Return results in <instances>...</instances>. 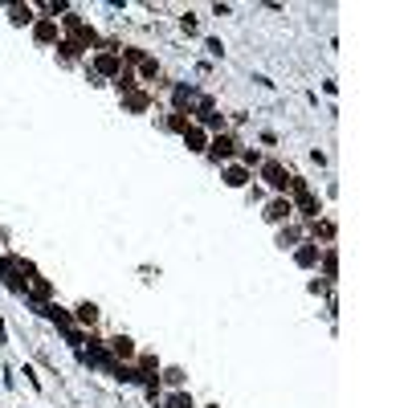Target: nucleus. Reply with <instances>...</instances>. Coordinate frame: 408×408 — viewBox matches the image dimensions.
<instances>
[{
	"instance_id": "nucleus-1",
	"label": "nucleus",
	"mask_w": 408,
	"mask_h": 408,
	"mask_svg": "<svg viewBox=\"0 0 408 408\" xmlns=\"http://www.w3.org/2000/svg\"><path fill=\"white\" fill-rule=\"evenodd\" d=\"M237 151H241V139H237V135H229V131H220V135L209 139V151H204V155H209L213 164L225 168V164H233V155H237Z\"/></svg>"
},
{
	"instance_id": "nucleus-2",
	"label": "nucleus",
	"mask_w": 408,
	"mask_h": 408,
	"mask_svg": "<svg viewBox=\"0 0 408 408\" xmlns=\"http://www.w3.org/2000/svg\"><path fill=\"white\" fill-rule=\"evenodd\" d=\"M262 180L278 196H290V188H294V176H290V171L278 164V160H262Z\"/></svg>"
},
{
	"instance_id": "nucleus-3",
	"label": "nucleus",
	"mask_w": 408,
	"mask_h": 408,
	"mask_svg": "<svg viewBox=\"0 0 408 408\" xmlns=\"http://www.w3.org/2000/svg\"><path fill=\"white\" fill-rule=\"evenodd\" d=\"M262 220L265 225H286V220H294V204H290V196H274V200H265L262 209Z\"/></svg>"
},
{
	"instance_id": "nucleus-4",
	"label": "nucleus",
	"mask_w": 408,
	"mask_h": 408,
	"mask_svg": "<svg viewBox=\"0 0 408 408\" xmlns=\"http://www.w3.org/2000/svg\"><path fill=\"white\" fill-rule=\"evenodd\" d=\"M90 73H94V78H111V82H115V78L122 73V57H119V53H111V49H98Z\"/></svg>"
},
{
	"instance_id": "nucleus-5",
	"label": "nucleus",
	"mask_w": 408,
	"mask_h": 408,
	"mask_svg": "<svg viewBox=\"0 0 408 408\" xmlns=\"http://www.w3.org/2000/svg\"><path fill=\"white\" fill-rule=\"evenodd\" d=\"M106 351H111L119 363H135V356H139V343H135L131 335H111V339H106Z\"/></svg>"
},
{
	"instance_id": "nucleus-6",
	"label": "nucleus",
	"mask_w": 408,
	"mask_h": 408,
	"mask_svg": "<svg viewBox=\"0 0 408 408\" xmlns=\"http://www.w3.org/2000/svg\"><path fill=\"white\" fill-rule=\"evenodd\" d=\"M151 106H155V94L143 90V86H139V90H131V94H122V111H131V115H147Z\"/></svg>"
},
{
	"instance_id": "nucleus-7",
	"label": "nucleus",
	"mask_w": 408,
	"mask_h": 408,
	"mask_svg": "<svg viewBox=\"0 0 408 408\" xmlns=\"http://www.w3.org/2000/svg\"><path fill=\"white\" fill-rule=\"evenodd\" d=\"M192 102H196V90H192V86L171 82V111H176V115H192Z\"/></svg>"
},
{
	"instance_id": "nucleus-8",
	"label": "nucleus",
	"mask_w": 408,
	"mask_h": 408,
	"mask_svg": "<svg viewBox=\"0 0 408 408\" xmlns=\"http://www.w3.org/2000/svg\"><path fill=\"white\" fill-rule=\"evenodd\" d=\"M33 41H37V45H57V41H62V33H57V21H49V17H37V21H33Z\"/></svg>"
},
{
	"instance_id": "nucleus-9",
	"label": "nucleus",
	"mask_w": 408,
	"mask_h": 408,
	"mask_svg": "<svg viewBox=\"0 0 408 408\" xmlns=\"http://www.w3.org/2000/svg\"><path fill=\"white\" fill-rule=\"evenodd\" d=\"M220 180H225L229 188H249L253 171L245 168V164H225V168H220Z\"/></svg>"
},
{
	"instance_id": "nucleus-10",
	"label": "nucleus",
	"mask_w": 408,
	"mask_h": 408,
	"mask_svg": "<svg viewBox=\"0 0 408 408\" xmlns=\"http://www.w3.org/2000/svg\"><path fill=\"white\" fill-rule=\"evenodd\" d=\"M98 318H102V311H98L94 302H78V307H73V323H78L82 331H94Z\"/></svg>"
},
{
	"instance_id": "nucleus-11",
	"label": "nucleus",
	"mask_w": 408,
	"mask_h": 408,
	"mask_svg": "<svg viewBox=\"0 0 408 408\" xmlns=\"http://www.w3.org/2000/svg\"><path fill=\"white\" fill-rule=\"evenodd\" d=\"M24 294H33V302H37V307H45L49 298H53V282L41 278V274H33V278H29V286H24Z\"/></svg>"
},
{
	"instance_id": "nucleus-12",
	"label": "nucleus",
	"mask_w": 408,
	"mask_h": 408,
	"mask_svg": "<svg viewBox=\"0 0 408 408\" xmlns=\"http://www.w3.org/2000/svg\"><path fill=\"white\" fill-rule=\"evenodd\" d=\"M37 311L45 314V318H53V323H57V331H70V327H78V323H73V311L57 307V302H45V307H37Z\"/></svg>"
},
{
	"instance_id": "nucleus-13",
	"label": "nucleus",
	"mask_w": 408,
	"mask_h": 408,
	"mask_svg": "<svg viewBox=\"0 0 408 408\" xmlns=\"http://www.w3.org/2000/svg\"><path fill=\"white\" fill-rule=\"evenodd\" d=\"M209 139H213V135H209L200 122H192V127L184 131V143H188V151H196V155H204V151H209Z\"/></svg>"
},
{
	"instance_id": "nucleus-14",
	"label": "nucleus",
	"mask_w": 408,
	"mask_h": 408,
	"mask_svg": "<svg viewBox=\"0 0 408 408\" xmlns=\"http://www.w3.org/2000/svg\"><path fill=\"white\" fill-rule=\"evenodd\" d=\"M318 253H323V249H318L314 241H298V245H294V262L302 265V269H314V265H318Z\"/></svg>"
},
{
	"instance_id": "nucleus-15",
	"label": "nucleus",
	"mask_w": 408,
	"mask_h": 408,
	"mask_svg": "<svg viewBox=\"0 0 408 408\" xmlns=\"http://www.w3.org/2000/svg\"><path fill=\"white\" fill-rule=\"evenodd\" d=\"M298 241H302V225H294V220L278 225V249H294Z\"/></svg>"
},
{
	"instance_id": "nucleus-16",
	"label": "nucleus",
	"mask_w": 408,
	"mask_h": 408,
	"mask_svg": "<svg viewBox=\"0 0 408 408\" xmlns=\"http://www.w3.org/2000/svg\"><path fill=\"white\" fill-rule=\"evenodd\" d=\"M311 237H314V245H318V241H323V245H331V241H335V220H327V216L311 220Z\"/></svg>"
},
{
	"instance_id": "nucleus-17",
	"label": "nucleus",
	"mask_w": 408,
	"mask_h": 408,
	"mask_svg": "<svg viewBox=\"0 0 408 408\" xmlns=\"http://www.w3.org/2000/svg\"><path fill=\"white\" fill-rule=\"evenodd\" d=\"M53 49H57V62H62V66H78V62H82V49L73 45L70 37H62Z\"/></svg>"
},
{
	"instance_id": "nucleus-18",
	"label": "nucleus",
	"mask_w": 408,
	"mask_h": 408,
	"mask_svg": "<svg viewBox=\"0 0 408 408\" xmlns=\"http://www.w3.org/2000/svg\"><path fill=\"white\" fill-rule=\"evenodd\" d=\"M8 21L17 24V29H21V24H33L37 21V8H33V4H8Z\"/></svg>"
},
{
	"instance_id": "nucleus-19",
	"label": "nucleus",
	"mask_w": 408,
	"mask_h": 408,
	"mask_svg": "<svg viewBox=\"0 0 408 408\" xmlns=\"http://www.w3.org/2000/svg\"><path fill=\"white\" fill-rule=\"evenodd\" d=\"M160 384H168V388H180L188 384V376H184V367H160Z\"/></svg>"
},
{
	"instance_id": "nucleus-20",
	"label": "nucleus",
	"mask_w": 408,
	"mask_h": 408,
	"mask_svg": "<svg viewBox=\"0 0 408 408\" xmlns=\"http://www.w3.org/2000/svg\"><path fill=\"white\" fill-rule=\"evenodd\" d=\"M115 90H119V98L131 94V90H139V78H135V70H127V66H122V73L115 78Z\"/></svg>"
},
{
	"instance_id": "nucleus-21",
	"label": "nucleus",
	"mask_w": 408,
	"mask_h": 408,
	"mask_svg": "<svg viewBox=\"0 0 408 408\" xmlns=\"http://www.w3.org/2000/svg\"><path fill=\"white\" fill-rule=\"evenodd\" d=\"M135 78H143V82H160V78H164V73H160V62H155V57H143V66L135 70Z\"/></svg>"
},
{
	"instance_id": "nucleus-22",
	"label": "nucleus",
	"mask_w": 408,
	"mask_h": 408,
	"mask_svg": "<svg viewBox=\"0 0 408 408\" xmlns=\"http://www.w3.org/2000/svg\"><path fill=\"white\" fill-rule=\"evenodd\" d=\"M318 262H323V274H327V278H335V274H339V253L331 249V245L318 253Z\"/></svg>"
},
{
	"instance_id": "nucleus-23",
	"label": "nucleus",
	"mask_w": 408,
	"mask_h": 408,
	"mask_svg": "<svg viewBox=\"0 0 408 408\" xmlns=\"http://www.w3.org/2000/svg\"><path fill=\"white\" fill-rule=\"evenodd\" d=\"M164 127H168V131H176V135H184V131L192 127V119H188V115H176V111H168V119H164Z\"/></svg>"
},
{
	"instance_id": "nucleus-24",
	"label": "nucleus",
	"mask_w": 408,
	"mask_h": 408,
	"mask_svg": "<svg viewBox=\"0 0 408 408\" xmlns=\"http://www.w3.org/2000/svg\"><path fill=\"white\" fill-rule=\"evenodd\" d=\"M164 408H196V400L188 392H171L168 400H164Z\"/></svg>"
},
{
	"instance_id": "nucleus-25",
	"label": "nucleus",
	"mask_w": 408,
	"mask_h": 408,
	"mask_svg": "<svg viewBox=\"0 0 408 408\" xmlns=\"http://www.w3.org/2000/svg\"><path fill=\"white\" fill-rule=\"evenodd\" d=\"M62 24H66V33H70V37H73V33H78V29H82V24H86V21H82V17H78V13H73V8H70V13L62 17Z\"/></svg>"
},
{
	"instance_id": "nucleus-26",
	"label": "nucleus",
	"mask_w": 408,
	"mask_h": 408,
	"mask_svg": "<svg viewBox=\"0 0 408 408\" xmlns=\"http://www.w3.org/2000/svg\"><path fill=\"white\" fill-rule=\"evenodd\" d=\"M241 155V164H245V168L253 171V168H262V151H237Z\"/></svg>"
},
{
	"instance_id": "nucleus-27",
	"label": "nucleus",
	"mask_w": 408,
	"mask_h": 408,
	"mask_svg": "<svg viewBox=\"0 0 408 408\" xmlns=\"http://www.w3.org/2000/svg\"><path fill=\"white\" fill-rule=\"evenodd\" d=\"M180 29H184V33H196V17H192V13H184V17H180Z\"/></svg>"
},
{
	"instance_id": "nucleus-28",
	"label": "nucleus",
	"mask_w": 408,
	"mask_h": 408,
	"mask_svg": "<svg viewBox=\"0 0 408 408\" xmlns=\"http://www.w3.org/2000/svg\"><path fill=\"white\" fill-rule=\"evenodd\" d=\"M204 49H209V53H213V57H220V53H225V45H220V41H216V37H213V41H209V45H204Z\"/></svg>"
}]
</instances>
